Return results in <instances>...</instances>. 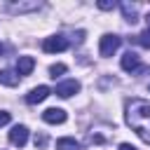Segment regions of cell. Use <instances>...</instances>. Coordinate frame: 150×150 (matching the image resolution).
<instances>
[{
	"instance_id": "44dd1931",
	"label": "cell",
	"mask_w": 150,
	"mask_h": 150,
	"mask_svg": "<svg viewBox=\"0 0 150 150\" xmlns=\"http://www.w3.org/2000/svg\"><path fill=\"white\" fill-rule=\"evenodd\" d=\"M0 52H2V45H0Z\"/></svg>"
},
{
	"instance_id": "9a60e30c",
	"label": "cell",
	"mask_w": 150,
	"mask_h": 150,
	"mask_svg": "<svg viewBox=\"0 0 150 150\" xmlns=\"http://www.w3.org/2000/svg\"><path fill=\"white\" fill-rule=\"evenodd\" d=\"M63 73H66V66H63V63H54V66H49V75H52V77L63 75Z\"/></svg>"
},
{
	"instance_id": "d6986e66",
	"label": "cell",
	"mask_w": 150,
	"mask_h": 150,
	"mask_svg": "<svg viewBox=\"0 0 150 150\" xmlns=\"http://www.w3.org/2000/svg\"><path fill=\"white\" fill-rule=\"evenodd\" d=\"M120 150H138V148H134L131 143H122V145H120Z\"/></svg>"
},
{
	"instance_id": "4fadbf2b",
	"label": "cell",
	"mask_w": 150,
	"mask_h": 150,
	"mask_svg": "<svg viewBox=\"0 0 150 150\" xmlns=\"http://www.w3.org/2000/svg\"><path fill=\"white\" fill-rule=\"evenodd\" d=\"M122 14H124V19L129 21V23H136L138 19H136V5H129V2H122Z\"/></svg>"
},
{
	"instance_id": "8fae6325",
	"label": "cell",
	"mask_w": 150,
	"mask_h": 150,
	"mask_svg": "<svg viewBox=\"0 0 150 150\" xmlns=\"http://www.w3.org/2000/svg\"><path fill=\"white\" fill-rule=\"evenodd\" d=\"M56 150H82V145L75 138H59L56 141Z\"/></svg>"
},
{
	"instance_id": "ba28073f",
	"label": "cell",
	"mask_w": 150,
	"mask_h": 150,
	"mask_svg": "<svg viewBox=\"0 0 150 150\" xmlns=\"http://www.w3.org/2000/svg\"><path fill=\"white\" fill-rule=\"evenodd\" d=\"M26 141H28V129H26L23 124L12 127V131H9V143L21 148V145H26Z\"/></svg>"
},
{
	"instance_id": "2e32d148",
	"label": "cell",
	"mask_w": 150,
	"mask_h": 150,
	"mask_svg": "<svg viewBox=\"0 0 150 150\" xmlns=\"http://www.w3.org/2000/svg\"><path fill=\"white\" fill-rule=\"evenodd\" d=\"M47 145V136L45 134H35V148H45Z\"/></svg>"
},
{
	"instance_id": "3957f363",
	"label": "cell",
	"mask_w": 150,
	"mask_h": 150,
	"mask_svg": "<svg viewBox=\"0 0 150 150\" xmlns=\"http://www.w3.org/2000/svg\"><path fill=\"white\" fill-rule=\"evenodd\" d=\"M68 38L66 35H52V38H45V42H42V49L45 52H49V54H56V52H63V49H68Z\"/></svg>"
},
{
	"instance_id": "6da1fadb",
	"label": "cell",
	"mask_w": 150,
	"mask_h": 150,
	"mask_svg": "<svg viewBox=\"0 0 150 150\" xmlns=\"http://www.w3.org/2000/svg\"><path fill=\"white\" fill-rule=\"evenodd\" d=\"M127 124L138 134L141 141L150 145V103L143 98H129L124 105Z\"/></svg>"
},
{
	"instance_id": "52a82bcc",
	"label": "cell",
	"mask_w": 150,
	"mask_h": 150,
	"mask_svg": "<svg viewBox=\"0 0 150 150\" xmlns=\"http://www.w3.org/2000/svg\"><path fill=\"white\" fill-rule=\"evenodd\" d=\"M66 110H61V108H47L45 112H42V120L47 122V124H63L66 122Z\"/></svg>"
},
{
	"instance_id": "9c48e42d",
	"label": "cell",
	"mask_w": 150,
	"mask_h": 150,
	"mask_svg": "<svg viewBox=\"0 0 150 150\" xmlns=\"http://www.w3.org/2000/svg\"><path fill=\"white\" fill-rule=\"evenodd\" d=\"M33 68H35V59H33V56H19V61H16V75H19V77L30 75Z\"/></svg>"
},
{
	"instance_id": "e0dca14e",
	"label": "cell",
	"mask_w": 150,
	"mask_h": 150,
	"mask_svg": "<svg viewBox=\"0 0 150 150\" xmlns=\"http://www.w3.org/2000/svg\"><path fill=\"white\" fill-rule=\"evenodd\" d=\"M115 7V0H101L98 2V9H112Z\"/></svg>"
},
{
	"instance_id": "ffe728a7",
	"label": "cell",
	"mask_w": 150,
	"mask_h": 150,
	"mask_svg": "<svg viewBox=\"0 0 150 150\" xmlns=\"http://www.w3.org/2000/svg\"><path fill=\"white\" fill-rule=\"evenodd\" d=\"M145 21H148V28H150V14H148V16H145Z\"/></svg>"
},
{
	"instance_id": "7c38bea8",
	"label": "cell",
	"mask_w": 150,
	"mask_h": 150,
	"mask_svg": "<svg viewBox=\"0 0 150 150\" xmlns=\"http://www.w3.org/2000/svg\"><path fill=\"white\" fill-rule=\"evenodd\" d=\"M0 82L7 84V87H16L19 84V75L12 73V70H0Z\"/></svg>"
},
{
	"instance_id": "5b68a950",
	"label": "cell",
	"mask_w": 150,
	"mask_h": 150,
	"mask_svg": "<svg viewBox=\"0 0 150 150\" xmlns=\"http://www.w3.org/2000/svg\"><path fill=\"white\" fill-rule=\"evenodd\" d=\"M49 94H52V89H49V87H45V84H40V87H35V89H30V91L26 94V103H30V105L42 103Z\"/></svg>"
},
{
	"instance_id": "5bb4252c",
	"label": "cell",
	"mask_w": 150,
	"mask_h": 150,
	"mask_svg": "<svg viewBox=\"0 0 150 150\" xmlns=\"http://www.w3.org/2000/svg\"><path fill=\"white\" fill-rule=\"evenodd\" d=\"M136 42H138L141 47L150 49V28H145L143 33H138V35H136Z\"/></svg>"
},
{
	"instance_id": "277c9868",
	"label": "cell",
	"mask_w": 150,
	"mask_h": 150,
	"mask_svg": "<svg viewBox=\"0 0 150 150\" xmlns=\"http://www.w3.org/2000/svg\"><path fill=\"white\" fill-rule=\"evenodd\" d=\"M77 91H80V82L77 80H66V82L56 84V96H61V98H70Z\"/></svg>"
},
{
	"instance_id": "8992f818",
	"label": "cell",
	"mask_w": 150,
	"mask_h": 150,
	"mask_svg": "<svg viewBox=\"0 0 150 150\" xmlns=\"http://www.w3.org/2000/svg\"><path fill=\"white\" fill-rule=\"evenodd\" d=\"M42 7V2H38V0H33V2H9L7 5V12H12V14H23V12H35V9H40Z\"/></svg>"
},
{
	"instance_id": "30bf717a",
	"label": "cell",
	"mask_w": 150,
	"mask_h": 150,
	"mask_svg": "<svg viewBox=\"0 0 150 150\" xmlns=\"http://www.w3.org/2000/svg\"><path fill=\"white\" fill-rule=\"evenodd\" d=\"M122 68H124L127 73H136V70H138V56H136L134 52H127V54L122 56Z\"/></svg>"
},
{
	"instance_id": "ac0fdd59",
	"label": "cell",
	"mask_w": 150,
	"mask_h": 150,
	"mask_svg": "<svg viewBox=\"0 0 150 150\" xmlns=\"http://www.w3.org/2000/svg\"><path fill=\"white\" fill-rule=\"evenodd\" d=\"M7 122H9V112L7 110H0V127H5Z\"/></svg>"
},
{
	"instance_id": "7a4b0ae2",
	"label": "cell",
	"mask_w": 150,
	"mask_h": 150,
	"mask_svg": "<svg viewBox=\"0 0 150 150\" xmlns=\"http://www.w3.org/2000/svg\"><path fill=\"white\" fill-rule=\"evenodd\" d=\"M120 45H122V38L120 35H103L101 38V45H98V52H101V56H112L117 49H120Z\"/></svg>"
}]
</instances>
